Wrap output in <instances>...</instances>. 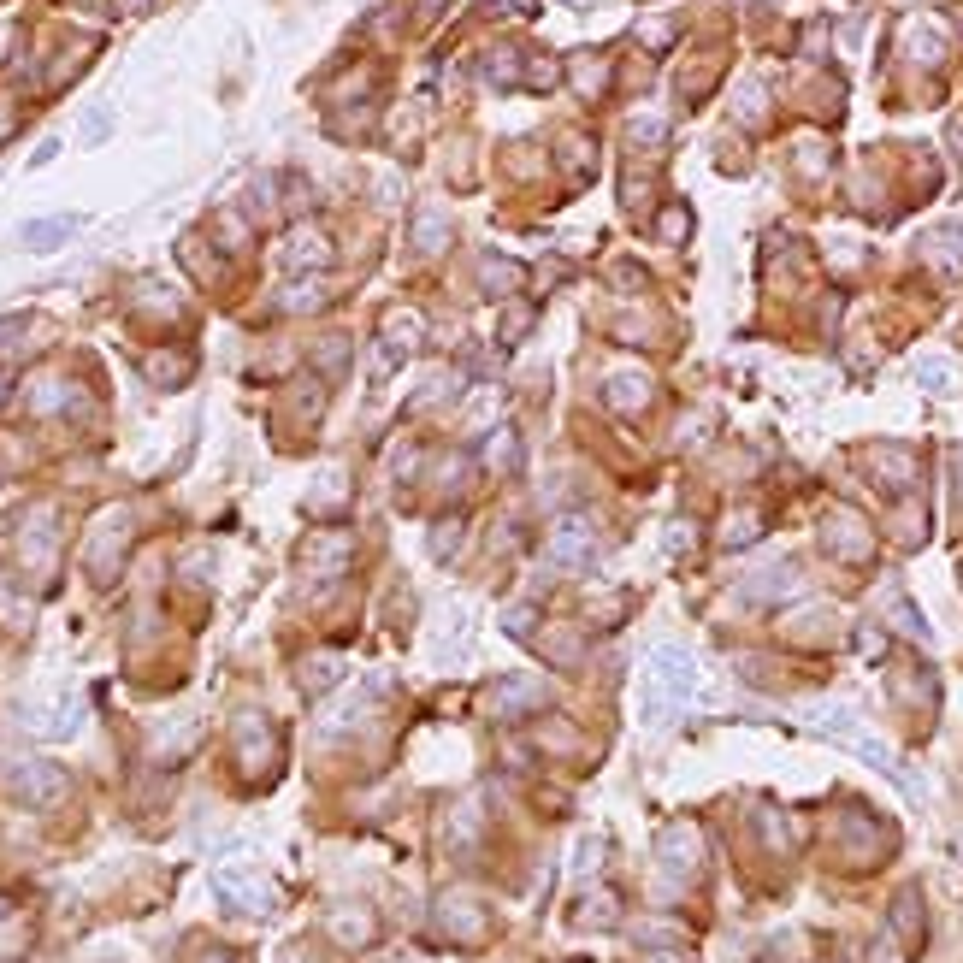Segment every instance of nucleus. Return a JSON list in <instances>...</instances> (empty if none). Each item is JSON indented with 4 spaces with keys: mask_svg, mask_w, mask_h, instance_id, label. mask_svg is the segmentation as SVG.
<instances>
[{
    "mask_svg": "<svg viewBox=\"0 0 963 963\" xmlns=\"http://www.w3.org/2000/svg\"><path fill=\"white\" fill-rule=\"evenodd\" d=\"M804 721H810L816 733H828V739H839L845 751H857V757H863L869 769L893 774V780H899V786H904V792H910V798H922V786H916V774L904 769L899 757H893V751H887V745H881V739H875V733H869V727H863V721H857L851 709H839V704H816V709H804Z\"/></svg>",
    "mask_w": 963,
    "mask_h": 963,
    "instance_id": "nucleus-1",
    "label": "nucleus"
},
{
    "mask_svg": "<svg viewBox=\"0 0 963 963\" xmlns=\"http://www.w3.org/2000/svg\"><path fill=\"white\" fill-rule=\"evenodd\" d=\"M692 692H698V662H692V650H680V644H656V650H650V692H644L650 721H668V715L686 704Z\"/></svg>",
    "mask_w": 963,
    "mask_h": 963,
    "instance_id": "nucleus-2",
    "label": "nucleus"
},
{
    "mask_svg": "<svg viewBox=\"0 0 963 963\" xmlns=\"http://www.w3.org/2000/svg\"><path fill=\"white\" fill-rule=\"evenodd\" d=\"M550 562L556 568H591L597 562V526L585 514H562L550 526Z\"/></svg>",
    "mask_w": 963,
    "mask_h": 963,
    "instance_id": "nucleus-3",
    "label": "nucleus"
},
{
    "mask_svg": "<svg viewBox=\"0 0 963 963\" xmlns=\"http://www.w3.org/2000/svg\"><path fill=\"white\" fill-rule=\"evenodd\" d=\"M656 857H662V869H668V875H698V863H704V839H698L692 822H674V828H662V839H656Z\"/></svg>",
    "mask_w": 963,
    "mask_h": 963,
    "instance_id": "nucleus-4",
    "label": "nucleus"
},
{
    "mask_svg": "<svg viewBox=\"0 0 963 963\" xmlns=\"http://www.w3.org/2000/svg\"><path fill=\"white\" fill-rule=\"evenodd\" d=\"M550 704V692H544V680H532V674H509V680H497V692H491V709L509 721V715H526V709H544Z\"/></svg>",
    "mask_w": 963,
    "mask_h": 963,
    "instance_id": "nucleus-5",
    "label": "nucleus"
},
{
    "mask_svg": "<svg viewBox=\"0 0 963 963\" xmlns=\"http://www.w3.org/2000/svg\"><path fill=\"white\" fill-rule=\"evenodd\" d=\"M12 792H18L24 804H54L65 792V769H54V763H24V769L12 774Z\"/></svg>",
    "mask_w": 963,
    "mask_h": 963,
    "instance_id": "nucleus-6",
    "label": "nucleus"
},
{
    "mask_svg": "<svg viewBox=\"0 0 963 963\" xmlns=\"http://www.w3.org/2000/svg\"><path fill=\"white\" fill-rule=\"evenodd\" d=\"M213 887L237 904V910H266V904H272V893L260 887L255 875H237V869H219V881H213Z\"/></svg>",
    "mask_w": 963,
    "mask_h": 963,
    "instance_id": "nucleus-7",
    "label": "nucleus"
},
{
    "mask_svg": "<svg viewBox=\"0 0 963 963\" xmlns=\"http://www.w3.org/2000/svg\"><path fill=\"white\" fill-rule=\"evenodd\" d=\"M739 591H745V597H757V603L786 597V591H798V568H792V562H774V568H763V574H751Z\"/></svg>",
    "mask_w": 963,
    "mask_h": 963,
    "instance_id": "nucleus-8",
    "label": "nucleus"
},
{
    "mask_svg": "<svg viewBox=\"0 0 963 963\" xmlns=\"http://www.w3.org/2000/svg\"><path fill=\"white\" fill-rule=\"evenodd\" d=\"M603 396H609L615 414H639L644 402H650V379H644V373H621V379L603 385Z\"/></svg>",
    "mask_w": 963,
    "mask_h": 963,
    "instance_id": "nucleus-9",
    "label": "nucleus"
},
{
    "mask_svg": "<svg viewBox=\"0 0 963 963\" xmlns=\"http://www.w3.org/2000/svg\"><path fill=\"white\" fill-rule=\"evenodd\" d=\"M331 934H337L343 946H367V940H373V916H367V910H331Z\"/></svg>",
    "mask_w": 963,
    "mask_h": 963,
    "instance_id": "nucleus-10",
    "label": "nucleus"
},
{
    "mask_svg": "<svg viewBox=\"0 0 963 963\" xmlns=\"http://www.w3.org/2000/svg\"><path fill=\"white\" fill-rule=\"evenodd\" d=\"M71 231H77V219H42V225H24V243L30 249H60Z\"/></svg>",
    "mask_w": 963,
    "mask_h": 963,
    "instance_id": "nucleus-11",
    "label": "nucleus"
},
{
    "mask_svg": "<svg viewBox=\"0 0 963 963\" xmlns=\"http://www.w3.org/2000/svg\"><path fill=\"white\" fill-rule=\"evenodd\" d=\"M828 538H839V544H845L839 556H863V550H869V532H863L857 520H845V514H839L834 526H828Z\"/></svg>",
    "mask_w": 963,
    "mask_h": 963,
    "instance_id": "nucleus-12",
    "label": "nucleus"
},
{
    "mask_svg": "<svg viewBox=\"0 0 963 963\" xmlns=\"http://www.w3.org/2000/svg\"><path fill=\"white\" fill-rule=\"evenodd\" d=\"M325 260H331L325 237H308V231H302V237L290 243V266H325Z\"/></svg>",
    "mask_w": 963,
    "mask_h": 963,
    "instance_id": "nucleus-13",
    "label": "nucleus"
},
{
    "mask_svg": "<svg viewBox=\"0 0 963 963\" xmlns=\"http://www.w3.org/2000/svg\"><path fill=\"white\" fill-rule=\"evenodd\" d=\"M444 922H450V928H461V934H479V928H485V910H473V904H444Z\"/></svg>",
    "mask_w": 963,
    "mask_h": 963,
    "instance_id": "nucleus-14",
    "label": "nucleus"
},
{
    "mask_svg": "<svg viewBox=\"0 0 963 963\" xmlns=\"http://www.w3.org/2000/svg\"><path fill=\"white\" fill-rule=\"evenodd\" d=\"M485 450H491V455H485L491 467H503V473H509L514 461H520V455H514V450H520V438H514V432H497V438H491Z\"/></svg>",
    "mask_w": 963,
    "mask_h": 963,
    "instance_id": "nucleus-15",
    "label": "nucleus"
},
{
    "mask_svg": "<svg viewBox=\"0 0 963 963\" xmlns=\"http://www.w3.org/2000/svg\"><path fill=\"white\" fill-rule=\"evenodd\" d=\"M337 674H343V662H337V656H320V662H308V668H302V680H308L314 692H320V686H331Z\"/></svg>",
    "mask_w": 963,
    "mask_h": 963,
    "instance_id": "nucleus-16",
    "label": "nucleus"
},
{
    "mask_svg": "<svg viewBox=\"0 0 963 963\" xmlns=\"http://www.w3.org/2000/svg\"><path fill=\"white\" fill-rule=\"evenodd\" d=\"M420 243H426V249H438V243H444V219H438V207H426V213H420Z\"/></svg>",
    "mask_w": 963,
    "mask_h": 963,
    "instance_id": "nucleus-17",
    "label": "nucleus"
},
{
    "mask_svg": "<svg viewBox=\"0 0 963 963\" xmlns=\"http://www.w3.org/2000/svg\"><path fill=\"white\" fill-rule=\"evenodd\" d=\"M633 142H662V119H633Z\"/></svg>",
    "mask_w": 963,
    "mask_h": 963,
    "instance_id": "nucleus-18",
    "label": "nucleus"
},
{
    "mask_svg": "<svg viewBox=\"0 0 963 963\" xmlns=\"http://www.w3.org/2000/svg\"><path fill=\"white\" fill-rule=\"evenodd\" d=\"M432 544H438V556H450V544H461V526H438Z\"/></svg>",
    "mask_w": 963,
    "mask_h": 963,
    "instance_id": "nucleus-19",
    "label": "nucleus"
},
{
    "mask_svg": "<svg viewBox=\"0 0 963 963\" xmlns=\"http://www.w3.org/2000/svg\"><path fill=\"white\" fill-rule=\"evenodd\" d=\"M509 633H532V609H509Z\"/></svg>",
    "mask_w": 963,
    "mask_h": 963,
    "instance_id": "nucleus-20",
    "label": "nucleus"
},
{
    "mask_svg": "<svg viewBox=\"0 0 963 963\" xmlns=\"http://www.w3.org/2000/svg\"><path fill=\"white\" fill-rule=\"evenodd\" d=\"M83 136H89V142H101V136H107V113H89V130H83Z\"/></svg>",
    "mask_w": 963,
    "mask_h": 963,
    "instance_id": "nucleus-21",
    "label": "nucleus"
},
{
    "mask_svg": "<svg viewBox=\"0 0 963 963\" xmlns=\"http://www.w3.org/2000/svg\"><path fill=\"white\" fill-rule=\"evenodd\" d=\"M644 963H692V958H680V952H650Z\"/></svg>",
    "mask_w": 963,
    "mask_h": 963,
    "instance_id": "nucleus-22",
    "label": "nucleus"
},
{
    "mask_svg": "<svg viewBox=\"0 0 963 963\" xmlns=\"http://www.w3.org/2000/svg\"><path fill=\"white\" fill-rule=\"evenodd\" d=\"M875 963H899V958H893V946H875Z\"/></svg>",
    "mask_w": 963,
    "mask_h": 963,
    "instance_id": "nucleus-23",
    "label": "nucleus"
},
{
    "mask_svg": "<svg viewBox=\"0 0 963 963\" xmlns=\"http://www.w3.org/2000/svg\"><path fill=\"white\" fill-rule=\"evenodd\" d=\"M201 963H237V958H219V952H207V958H201Z\"/></svg>",
    "mask_w": 963,
    "mask_h": 963,
    "instance_id": "nucleus-24",
    "label": "nucleus"
},
{
    "mask_svg": "<svg viewBox=\"0 0 963 963\" xmlns=\"http://www.w3.org/2000/svg\"><path fill=\"white\" fill-rule=\"evenodd\" d=\"M952 142H958V148H963V125H958V130H952Z\"/></svg>",
    "mask_w": 963,
    "mask_h": 963,
    "instance_id": "nucleus-25",
    "label": "nucleus"
},
{
    "mask_svg": "<svg viewBox=\"0 0 963 963\" xmlns=\"http://www.w3.org/2000/svg\"><path fill=\"white\" fill-rule=\"evenodd\" d=\"M284 963H308V958H296V952H290V958H284Z\"/></svg>",
    "mask_w": 963,
    "mask_h": 963,
    "instance_id": "nucleus-26",
    "label": "nucleus"
},
{
    "mask_svg": "<svg viewBox=\"0 0 963 963\" xmlns=\"http://www.w3.org/2000/svg\"><path fill=\"white\" fill-rule=\"evenodd\" d=\"M6 910H12V904H6V899H0V916H6Z\"/></svg>",
    "mask_w": 963,
    "mask_h": 963,
    "instance_id": "nucleus-27",
    "label": "nucleus"
}]
</instances>
